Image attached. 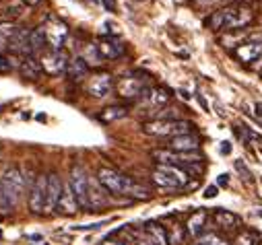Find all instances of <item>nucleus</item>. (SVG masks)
<instances>
[{"label": "nucleus", "mask_w": 262, "mask_h": 245, "mask_svg": "<svg viewBox=\"0 0 262 245\" xmlns=\"http://www.w3.org/2000/svg\"><path fill=\"white\" fill-rule=\"evenodd\" d=\"M97 181L112 196H126V198H133V200H149L151 198L149 188H145L143 183L135 181L133 177H128V175H124L112 167H99L97 169Z\"/></svg>", "instance_id": "obj_1"}, {"label": "nucleus", "mask_w": 262, "mask_h": 245, "mask_svg": "<svg viewBox=\"0 0 262 245\" xmlns=\"http://www.w3.org/2000/svg\"><path fill=\"white\" fill-rule=\"evenodd\" d=\"M23 188L25 181L19 167H11L3 173L0 177V214H11L17 208L23 196Z\"/></svg>", "instance_id": "obj_2"}, {"label": "nucleus", "mask_w": 262, "mask_h": 245, "mask_svg": "<svg viewBox=\"0 0 262 245\" xmlns=\"http://www.w3.org/2000/svg\"><path fill=\"white\" fill-rule=\"evenodd\" d=\"M143 132L157 138H176L194 132V124L188 119H151L143 124Z\"/></svg>", "instance_id": "obj_3"}, {"label": "nucleus", "mask_w": 262, "mask_h": 245, "mask_svg": "<svg viewBox=\"0 0 262 245\" xmlns=\"http://www.w3.org/2000/svg\"><path fill=\"white\" fill-rule=\"evenodd\" d=\"M89 175L87 171L83 169V165L79 163H73L71 165V171H69V183L75 192V198L79 202V206L83 210H89Z\"/></svg>", "instance_id": "obj_4"}, {"label": "nucleus", "mask_w": 262, "mask_h": 245, "mask_svg": "<svg viewBox=\"0 0 262 245\" xmlns=\"http://www.w3.org/2000/svg\"><path fill=\"white\" fill-rule=\"evenodd\" d=\"M39 62H41V68L46 75L50 77H60L69 70V64H71V56L67 50H52L48 47L41 58H39Z\"/></svg>", "instance_id": "obj_5"}, {"label": "nucleus", "mask_w": 262, "mask_h": 245, "mask_svg": "<svg viewBox=\"0 0 262 245\" xmlns=\"http://www.w3.org/2000/svg\"><path fill=\"white\" fill-rule=\"evenodd\" d=\"M223 15V31H242V27L250 25L254 19V13L248 7L242 5H227L225 9H221Z\"/></svg>", "instance_id": "obj_6"}, {"label": "nucleus", "mask_w": 262, "mask_h": 245, "mask_svg": "<svg viewBox=\"0 0 262 245\" xmlns=\"http://www.w3.org/2000/svg\"><path fill=\"white\" fill-rule=\"evenodd\" d=\"M41 27L46 31V39H48L50 47L52 50H64V43H67V37H69V25L64 21H60L58 17L50 15Z\"/></svg>", "instance_id": "obj_7"}, {"label": "nucleus", "mask_w": 262, "mask_h": 245, "mask_svg": "<svg viewBox=\"0 0 262 245\" xmlns=\"http://www.w3.org/2000/svg\"><path fill=\"white\" fill-rule=\"evenodd\" d=\"M46 198H48V175L37 173L31 181V188H29V210L33 214H43Z\"/></svg>", "instance_id": "obj_8"}, {"label": "nucleus", "mask_w": 262, "mask_h": 245, "mask_svg": "<svg viewBox=\"0 0 262 245\" xmlns=\"http://www.w3.org/2000/svg\"><path fill=\"white\" fill-rule=\"evenodd\" d=\"M147 89H149L147 81L145 79H137V77H124L116 85L118 95L124 97V99H141Z\"/></svg>", "instance_id": "obj_9"}, {"label": "nucleus", "mask_w": 262, "mask_h": 245, "mask_svg": "<svg viewBox=\"0 0 262 245\" xmlns=\"http://www.w3.org/2000/svg\"><path fill=\"white\" fill-rule=\"evenodd\" d=\"M62 192H64V181H62V177H60L56 171L48 173V198H46V212H48V214L58 210Z\"/></svg>", "instance_id": "obj_10"}, {"label": "nucleus", "mask_w": 262, "mask_h": 245, "mask_svg": "<svg viewBox=\"0 0 262 245\" xmlns=\"http://www.w3.org/2000/svg\"><path fill=\"white\" fill-rule=\"evenodd\" d=\"M112 89H114V77L110 72H97L87 83V93L91 97H97V99L105 97Z\"/></svg>", "instance_id": "obj_11"}, {"label": "nucleus", "mask_w": 262, "mask_h": 245, "mask_svg": "<svg viewBox=\"0 0 262 245\" xmlns=\"http://www.w3.org/2000/svg\"><path fill=\"white\" fill-rule=\"evenodd\" d=\"M29 37H31V29H25V27H17L15 35L11 37L9 41V50L11 54L15 56H33L31 54V43H29Z\"/></svg>", "instance_id": "obj_12"}, {"label": "nucleus", "mask_w": 262, "mask_h": 245, "mask_svg": "<svg viewBox=\"0 0 262 245\" xmlns=\"http://www.w3.org/2000/svg\"><path fill=\"white\" fill-rule=\"evenodd\" d=\"M203 140L201 136L192 132V134H184V136H176V138H169L167 142V149L176 151V153H196L201 149Z\"/></svg>", "instance_id": "obj_13"}, {"label": "nucleus", "mask_w": 262, "mask_h": 245, "mask_svg": "<svg viewBox=\"0 0 262 245\" xmlns=\"http://www.w3.org/2000/svg\"><path fill=\"white\" fill-rule=\"evenodd\" d=\"M233 56L239 62H250V66H252L258 58H262V41H246V43L233 47Z\"/></svg>", "instance_id": "obj_14"}, {"label": "nucleus", "mask_w": 262, "mask_h": 245, "mask_svg": "<svg viewBox=\"0 0 262 245\" xmlns=\"http://www.w3.org/2000/svg\"><path fill=\"white\" fill-rule=\"evenodd\" d=\"M79 202H77V198H75V192H73V188H71V183H69V179L64 181V192H62V198H60V204H58V214H67V216H71V214H75V212H79Z\"/></svg>", "instance_id": "obj_15"}, {"label": "nucleus", "mask_w": 262, "mask_h": 245, "mask_svg": "<svg viewBox=\"0 0 262 245\" xmlns=\"http://www.w3.org/2000/svg\"><path fill=\"white\" fill-rule=\"evenodd\" d=\"M205 229H207V212L201 208V210H196L188 216L186 220V233L190 237H196L199 239L201 235H205Z\"/></svg>", "instance_id": "obj_16"}, {"label": "nucleus", "mask_w": 262, "mask_h": 245, "mask_svg": "<svg viewBox=\"0 0 262 245\" xmlns=\"http://www.w3.org/2000/svg\"><path fill=\"white\" fill-rule=\"evenodd\" d=\"M19 72L27 81H37L41 77L43 68H41V62H39L35 56H25L21 62H19Z\"/></svg>", "instance_id": "obj_17"}, {"label": "nucleus", "mask_w": 262, "mask_h": 245, "mask_svg": "<svg viewBox=\"0 0 262 245\" xmlns=\"http://www.w3.org/2000/svg\"><path fill=\"white\" fill-rule=\"evenodd\" d=\"M107 204V192L103 190V186L95 179H89V210H97L103 208Z\"/></svg>", "instance_id": "obj_18"}, {"label": "nucleus", "mask_w": 262, "mask_h": 245, "mask_svg": "<svg viewBox=\"0 0 262 245\" xmlns=\"http://www.w3.org/2000/svg\"><path fill=\"white\" fill-rule=\"evenodd\" d=\"M97 47H99V54L103 60H116L124 54V45L116 37H101Z\"/></svg>", "instance_id": "obj_19"}, {"label": "nucleus", "mask_w": 262, "mask_h": 245, "mask_svg": "<svg viewBox=\"0 0 262 245\" xmlns=\"http://www.w3.org/2000/svg\"><path fill=\"white\" fill-rule=\"evenodd\" d=\"M141 99H143L147 105H151V107H163V105L169 103L171 95H169V91L163 89V87H153V89L149 87Z\"/></svg>", "instance_id": "obj_20"}, {"label": "nucleus", "mask_w": 262, "mask_h": 245, "mask_svg": "<svg viewBox=\"0 0 262 245\" xmlns=\"http://www.w3.org/2000/svg\"><path fill=\"white\" fill-rule=\"evenodd\" d=\"M143 229H145V233L151 237V241L155 245H169V233H167V229L163 225H159L155 220H149V223L143 225Z\"/></svg>", "instance_id": "obj_21"}, {"label": "nucleus", "mask_w": 262, "mask_h": 245, "mask_svg": "<svg viewBox=\"0 0 262 245\" xmlns=\"http://www.w3.org/2000/svg\"><path fill=\"white\" fill-rule=\"evenodd\" d=\"M213 218H215V223L221 231H235L237 225H239V218L229 210H215Z\"/></svg>", "instance_id": "obj_22"}, {"label": "nucleus", "mask_w": 262, "mask_h": 245, "mask_svg": "<svg viewBox=\"0 0 262 245\" xmlns=\"http://www.w3.org/2000/svg\"><path fill=\"white\" fill-rule=\"evenodd\" d=\"M67 75H69V79H71V81L79 83V81L87 79V75H89V64L85 62L83 58H73V60H71V64H69Z\"/></svg>", "instance_id": "obj_23"}, {"label": "nucleus", "mask_w": 262, "mask_h": 245, "mask_svg": "<svg viewBox=\"0 0 262 245\" xmlns=\"http://www.w3.org/2000/svg\"><path fill=\"white\" fill-rule=\"evenodd\" d=\"M126 115H128V107H126V105H110V107H105V109L99 111L97 119L103 121V124H112V121L122 119V117H126Z\"/></svg>", "instance_id": "obj_24"}, {"label": "nucleus", "mask_w": 262, "mask_h": 245, "mask_svg": "<svg viewBox=\"0 0 262 245\" xmlns=\"http://www.w3.org/2000/svg\"><path fill=\"white\" fill-rule=\"evenodd\" d=\"M151 181L155 183L157 188H163V190H180V188H182L171 175H167V173H163V171H159V169H153Z\"/></svg>", "instance_id": "obj_25"}, {"label": "nucleus", "mask_w": 262, "mask_h": 245, "mask_svg": "<svg viewBox=\"0 0 262 245\" xmlns=\"http://www.w3.org/2000/svg\"><path fill=\"white\" fill-rule=\"evenodd\" d=\"M29 43H31V54H33V56L39 54V52H46V43H48V39H46V31H43L41 25L35 27V29H31Z\"/></svg>", "instance_id": "obj_26"}, {"label": "nucleus", "mask_w": 262, "mask_h": 245, "mask_svg": "<svg viewBox=\"0 0 262 245\" xmlns=\"http://www.w3.org/2000/svg\"><path fill=\"white\" fill-rule=\"evenodd\" d=\"M17 31V25L11 23V21H0V54H3L7 47H9V41L11 37L15 35Z\"/></svg>", "instance_id": "obj_27"}, {"label": "nucleus", "mask_w": 262, "mask_h": 245, "mask_svg": "<svg viewBox=\"0 0 262 245\" xmlns=\"http://www.w3.org/2000/svg\"><path fill=\"white\" fill-rule=\"evenodd\" d=\"M87 64H101V54H99V47L97 43H85V50H83V56H81Z\"/></svg>", "instance_id": "obj_28"}, {"label": "nucleus", "mask_w": 262, "mask_h": 245, "mask_svg": "<svg viewBox=\"0 0 262 245\" xmlns=\"http://www.w3.org/2000/svg\"><path fill=\"white\" fill-rule=\"evenodd\" d=\"M196 245H231V243L223 235H219L215 231H209V233L199 237V243H196Z\"/></svg>", "instance_id": "obj_29"}, {"label": "nucleus", "mask_w": 262, "mask_h": 245, "mask_svg": "<svg viewBox=\"0 0 262 245\" xmlns=\"http://www.w3.org/2000/svg\"><path fill=\"white\" fill-rule=\"evenodd\" d=\"M15 68H19L15 54H0V75H11Z\"/></svg>", "instance_id": "obj_30"}, {"label": "nucleus", "mask_w": 262, "mask_h": 245, "mask_svg": "<svg viewBox=\"0 0 262 245\" xmlns=\"http://www.w3.org/2000/svg\"><path fill=\"white\" fill-rule=\"evenodd\" d=\"M231 245H258V243H256V235H254V233H250V231H242V233L233 239Z\"/></svg>", "instance_id": "obj_31"}, {"label": "nucleus", "mask_w": 262, "mask_h": 245, "mask_svg": "<svg viewBox=\"0 0 262 245\" xmlns=\"http://www.w3.org/2000/svg\"><path fill=\"white\" fill-rule=\"evenodd\" d=\"M184 229H186V227H178V225H176L171 233L167 231V233H169V245H180V243H182V239H184Z\"/></svg>", "instance_id": "obj_32"}, {"label": "nucleus", "mask_w": 262, "mask_h": 245, "mask_svg": "<svg viewBox=\"0 0 262 245\" xmlns=\"http://www.w3.org/2000/svg\"><path fill=\"white\" fill-rule=\"evenodd\" d=\"M235 169H237V171H239V173L244 175V179H250V181H252V173H250V171L246 169L244 161H235Z\"/></svg>", "instance_id": "obj_33"}, {"label": "nucleus", "mask_w": 262, "mask_h": 245, "mask_svg": "<svg viewBox=\"0 0 262 245\" xmlns=\"http://www.w3.org/2000/svg\"><path fill=\"white\" fill-rule=\"evenodd\" d=\"M99 227H103V223H93V225H77V227H73V231H95V229H99Z\"/></svg>", "instance_id": "obj_34"}, {"label": "nucleus", "mask_w": 262, "mask_h": 245, "mask_svg": "<svg viewBox=\"0 0 262 245\" xmlns=\"http://www.w3.org/2000/svg\"><path fill=\"white\" fill-rule=\"evenodd\" d=\"M217 194H219V186H209L205 190V198H215Z\"/></svg>", "instance_id": "obj_35"}, {"label": "nucleus", "mask_w": 262, "mask_h": 245, "mask_svg": "<svg viewBox=\"0 0 262 245\" xmlns=\"http://www.w3.org/2000/svg\"><path fill=\"white\" fill-rule=\"evenodd\" d=\"M101 245H126V243H124V241H120V239L107 237V239H103V241H101Z\"/></svg>", "instance_id": "obj_36"}, {"label": "nucleus", "mask_w": 262, "mask_h": 245, "mask_svg": "<svg viewBox=\"0 0 262 245\" xmlns=\"http://www.w3.org/2000/svg\"><path fill=\"white\" fill-rule=\"evenodd\" d=\"M229 183V175L227 173H223V175H219V179H217V186H221V188H225Z\"/></svg>", "instance_id": "obj_37"}, {"label": "nucleus", "mask_w": 262, "mask_h": 245, "mask_svg": "<svg viewBox=\"0 0 262 245\" xmlns=\"http://www.w3.org/2000/svg\"><path fill=\"white\" fill-rule=\"evenodd\" d=\"M101 5H103L110 13H114V11H116V3H114V0H101Z\"/></svg>", "instance_id": "obj_38"}, {"label": "nucleus", "mask_w": 262, "mask_h": 245, "mask_svg": "<svg viewBox=\"0 0 262 245\" xmlns=\"http://www.w3.org/2000/svg\"><path fill=\"white\" fill-rule=\"evenodd\" d=\"M252 70H256V72H260V75H262V58H258L256 62L252 64Z\"/></svg>", "instance_id": "obj_39"}, {"label": "nucleus", "mask_w": 262, "mask_h": 245, "mask_svg": "<svg viewBox=\"0 0 262 245\" xmlns=\"http://www.w3.org/2000/svg\"><path fill=\"white\" fill-rule=\"evenodd\" d=\"M221 153H223V155H229V153H231L229 142H221Z\"/></svg>", "instance_id": "obj_40"}, {"label": "nucleus", "mask_w": 262, "mask_h": 245, "mask_svg": "<svg viewBox=\"0 0 262 245\" xmlns=\"http://www.w3.org/2000/svg\"><path fill=\"white\" fill-rule=\"evenodd\" d=\"M23 3L27 7H37V5H41V0H23Z\"/></svg>", "instance_id": "obj_41"}, {"label": "nucleus", "mask_w": 262, "mask_h": 245, "mask_svg": "<svg viewBox=\"0 0 262 245\" xmlns=\"http://www.w3.org/2000/svg\"><path fill=\"white\" fill-rule=\"evenodd\" d=\"M254 107H256V115H258V117H262V103H256Z\"/></svg>", "instance_id": "obj_42"}, {"label": "nucleus", "mask_w": 262, "mask_h": 245, "mask_svg": "<svg viewBox=\"0 0 262 245\" xmlns=\"http://www.w3.org/2000/svg\"><path fill=\"white\" fill-rule=\"evenodd\" d=\"M199 103H201L205 109H209V105H207V101H205V97H203V95H199Z\"/></svg>", "instance_id": "obj_43"}, {"label": "nucleus", "mask_w": 262, "mask_h": 245, "mask_svg": "<svg viewBox=\"0 0 262 245\" xmlns=\"http://www.w3.org/2000/svg\"><path fill=\"white\" fill-rule=\"evenodd\" d=\"M43 245H48V243H43Z\"/></svg>", "instance_id": "obj_44"}]
</instances>
